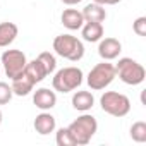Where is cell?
<instances>
[{"label": "cell", "instance_id": "cb8c5ba5", "mask_svg": "<svg viewBox=\"0 0 146 146\" xmlns=\"http://www.w3.org/2000/svg\"><path fill=\"white\" fill-rule=\"evenodd\" d=\"M62 2H64L65 5H76V4L83 2V0H62Z\"/></svg>", "mask_w": 146, "mask_h": 146}, {"label": "cell", "instance_id": "2e32d148", "mask_svg": "<svg viewBox=\"0 0 146 146\" xmlns=\"http://www.w3.org/2000/svg\"><path fill=\"white\" fill-rule=\"evenodd\" d=\"M19 29L14 23H0V48H4V46H9L16 36H17Z\"/></svg>", "mask_w": 146, "mask_h": 146}, {"label": "cell", "instance_id": "7a4b0ae2", "mask_svg": "<svg viewBox=\"0 0 146 146\" xmlns=\"http://www.w3.org/2000/svg\"><path fill=\"white\" fill-rule=\"evenodd\" d=\"M53 90L60 91V93H70L78 90L83 84V70L79 67H64L60 70H57V74L53 76Z\"/></svg>", "mask_w": 146, "mask_h": 146}, {"label": "cell", "instance_id": "8fae6325", "mask_svg": "<svg viewBox=\"0 0 146 146\" xmlns=\"http://www.w3.org/2000/svg\"><path fill=\"white\" fill-rule=\"evenodd\" d=\"M55 125H57L55 124V117L52 113H46V110L41 112L40 115H36V119H35V129L41 136H46V134L53 132L55 131Z\"/></svg>", "mask_w": 146, "mask_h": 146}, {"label": "cell", "instance_id": "ffe728a7", "mask_svg": "<svg viewBox=\"0 0 146 146\" xmlns=\"http://www.w3.org/2000/svg\"><path fill=\"white\" fill-rule=\"evenodd\" d=\"M38 60L43 64L46 74H52V72L55 70V67H57V60H55V57H53L50 52H41V53L38 55Z\"/></svg>", "mask_w": 146, "mask_h": 146}, {"label": "cell", "instance_id": "603a6c76", "mask_svg": "<svg viewBox=\"0 0 146 146\" xmlns=\"http://www.w3.org/2000/svg\"><path fill=\"white\" fill-rule=\"evenodd\" d=\"M95 4H100V5H115V4H119L120 0H93Z\"/></svg>", "mask_w": 146, "mask_h": 146}, {"label": "cell", "instance_id": "4fadbf2b", "mask_svg": "<svg viewBox=\"0 0 146 146\" xmlns=\"http://www.w3.org/2000/svg\"><path fill=\"white\" fill-rule=\"evenodd\" d=\"M24 74L36 84V83H41L48 74H46V70H45V67H43V64L38 60V58H35V60H31V62H28L26 64V67H24Z\"/></svg>", "mask_w": 146, "mask_h": 146}, {"label": "cell", "instance_id": "5bb4252c", "mask_svg": "<svg viewBox=\"0 0 146 146\" xmlns=\"http://www.w3.org/2000/svg\"><path fill=\"white\" fill-rule=\"evenodd\" d=\"M95 105V96L90 91H76L72 95V107L79 112H88Z\"/></svg>", "mask_w": 146, "mask_h": 146}, {"label": "cell", "instance_id": "7402d4cb", "mask_svg": "<svg viewBox=\"0 0 146 146\" xmlns=\"http://www.w3.org/2000/svg\"><path fill=\"white\" fill-rule=\"evenodd\" d=\"M132 29H134V33L137 36H146V17L144 16L137 17L134 21V24H132Z\"/></svg>", "mask_w": 146, "mask_h": 146}, {"label": "cell", "instance_id": "5b68a950", "mask_svg": "<svg viewBox=\"0 0 146 146\" xmlns=\"http://www.w3.org/2000/svg\"><path fill=\"white\" fill-rule=\"evenodd\" d=\"M102 110L112 117H125L131 112V100L117 91H105L100 98Z\"/></svg>", "mask_w": 146, "mask_h": 146}, {"label": "cell", "instance_id": "9a60e30c", "mask_svg": "<svg viewBox=\"0 0 146 146\" xmlns=\"http://www.w3.org/2000/svg\"><path fill=\"white\" fill-rule=\"evenodd\" d=\"M83 17H84V23H103L107 19V12L103 5L93 2L83 9Z\"/></svg>", "mask_w": 146, "mask_h": 146}, {"label": "cell", "instance_id": "ba28073f", "mask_svg": "<svg viewBox=\"0 0 146 146\" xmlns=\"http://www.w3.org/2000/svg\"><path fill=\"white\" fill-rule=\"evenodd\" d=\"M122 52V45L119 40L115 38H105V40H100V45H98V55L103 58V60H113L119 57V53Z\"/></svg>", "mask_w": 146, "mask_h": 146}, {"label": "cell", "instance_id": "44dd1931", "mask_svg": "<svg viewBox=\"0 0 146 146\" xmlns=\"http://www.w3.org/2000/svg\"><path fill=\"white\" fill-rule=\"evenodd\" d=\"M14 93H12V88L7 84V83H2L0 81V105H5L12 100Z\"/></svg>", "mask_w": 146, "mask_h": 146}, {"label": "cell", "instance_id": "3957f363", "mask_svg": "<svg viewBox=\"0 0 146 146\" xmlns=\"http://www.w3.org/2000/svg\"><path fill=\"white\" fill-rule=\"evenodd\" d=\"M115 72L119 74V79H120L122 83L129 84V86H137V84H141V83L144 81V78H146L144 67H143L139 62H136V60H132V58H129V57L119 58V62H117V65H115Z\"/></svg>", "mask_w": 146, "mask_h": 146}, {"label": "cell", "instance_id": "7c38bea8", "mask_svg": "<svg viewBox=\"0 0 146 146\" xmlns=\"http://www.w3.org/2000/svg\"><path fill=\"white\" fill-rule=\"evenodd\" d=\"M11 88H12V93H14V95H17V96H26V95H29V93L33 91L35 83L24 74V70H23V74H19L17 78L12 79Z\"/></svg>", "mask_w": 146, "mask_h": 146}, {"label": "cell", "instance_id": "6da1fadb", "mask_svg": "<svg viewBox=\"0 0 146 146\" xmlns=\"http://www.w3.org/2000/svg\"><path fill=\"white\" fill-rule=\"evenodd\" d=\"M53 50L62 58H67L70 62H78L84 55V45L81 40H78L72 35H58L53 40Z\"/></svg>", "mask_w": 146, "mask_h": 146}, {"label": "cell", "instance_id": "e0dca14e", "mask_svg": "<svg viewBox=\"0 0 146 146\" xmlns=\"http://www.w3.org/2000/svg\"><path fill=\"white\" fill-rule=\"evenodd\" d=\"M83 38L90 43L100 41L103 38V24L102 23H86V24H83Z\"/></svg>", "mask_w": 146, "mask_h": 146}, {"label": "cell", "instance_id": "30bf717a", "mask_svg": "<svg viewBox=\"0 0 146 146\" xmlns=\"http://www.w3.org/2000/svg\"><path fill=\"white\" fill-rule=\"evenodd\" d=\"M60 21L62 24L70 29V31H74V29H81L83 24H84V17H83V12H79L78 9H65L60 16Z\"/></svg>", "mask_w": 146, "mask_h": 146}, {"label": "cell", "instance_id": "277c9868", "mask_svg": "<svg viewBox=\"0 0 146 146\" xmlns=\"http://www.w3.org/2000/svg\"><path fill=\"white\" fill-rule=\"evenodd\" d=\"M67 129L70 131V134H72V137H74L76 144L84 146V144H88V143L91 141V137L96 134V131H98V122H96V119H95L93 115L84 113V115L78 117Z\"/></svg>", "mask_w": 146, "mask_h": 146}, {"label": "cell", "instance_id": "8992f818", "mask_svg": "<svg viewBox=\"0 0 146 146\" xmlns=\"http://www.w3.org/2000/svg\"><path fill=\"white\" fill-rule=\"evenodd\" d=\"M117 72H115V65L110 64L108 60H103L100 64H96L88 74V86L95 91L105 90L108 84H112V81L115 79Z\"/></svg>", "mask_w": 146, "mask_h": 146}, {"label": "cell", "instance_id": "9c48e42d", "mask_svg": "<svg viewBox=\"0 0 146 146\" xmlns=\"http://www.w3.org/2000/svg\"><path fill=\"white\" fill-rule=\"evenodd\" d=\"M33 103L43 112L52 110L55 107V103H57V95H55V91H50L48 88H40L33 95Z\"/></svg>", "mask_w": 146, "mask_h": 146}, {"label": "cell", "instance_id": "52a82bcc", "mask_svg": "<svg viewBox=\"0 0 146 146\" xmlns=\"http://www.w3.org/2000/svg\"><path fill=\"white\" fill-rule=\"evenodd\" d=\"M26 64H28V58H26L24 52H21V50H5L2 53V65H4L7 78H11V79L23 74Z\"/></svg>", "mask_w": 146, "mask_h": 146}, {"label": "cell", "instance_id": "d4e9b609", "mask_svg": "<svg viewBox=\"0 0 146 146\" xmlns=\"http://www.w3.org/2000/svg\"><path fill=\"white\" fill-rule=\"evenodd\" d=\"M2 117H4V115H2V110H0V124H2Z\"/></svg>", "mask_w": 146, "mask_h": 146}, {"label": "cell", "instance_id": "d6986e66", "mask_svg": "<svg viewBox=\"0 0 146 146\" xmlns=\"http://www.w3.org/2000/svg\"><path fill=\"white\" fill-rule=\"evenodd\" d=\"M55 141H57L58 146H76V141H74V137H72V134L67 127H62V129L57 131Z\"/></svg>", "mask_w": 146, "mask_h": 146}, {"label": "cell", "instance_id": "ac0fdd59", "mask_svg": "<svg viewBox=\"0 0 146 146\" xmlns=\"http://www.w3.org/2000/svg\"><path fill=\"white\" fill-rule=\"evenodd\" d=\"M131 137L136 143H146V122L137 120L131 125Z\"/></svg>", "mask_w": 146, "mask_h": 146}]
</instances>
